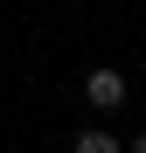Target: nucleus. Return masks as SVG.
Returning a JSON list of instances; mask_svg holds the SVG:
<instances>
[{"instance_id":"f257e3e1","label":"nucleus","mask_w":146,"mask_h":153,"mask_svg":"<svg viewBox=\"0 0 146 153\" xmlns=\"http://www.w3.org/2000/svg\"><path fill=\"white\" fill-rule=\"evenodd\" d=\"M84 97H90V111H118L125 105V76L118 70H90L84 76Z\"/></svg>"},{"instance_id":"f03ea898","label":"nucleus","mask_w":146,"mask_h":153,"mask_svg":"<svg viewBox=\"0 0 146 153\" xmlns=\"http://www.w3.org/2000/svg\"><path fill=\"white\" fill-rule=\"evenodd\" d=\"M77 153H125V146H118V132L90 125V132H77Z\"/></svg>"},{"instance_id":"7ed1b4c3","label":"nucleus","mask_w":146,"mask_h":153,"mask_svg":"<svg viewBox=\"0 0 146 153\" xmlns=\"http://www.w3.org/2000/svg\"><path fill=\"white\" fill-rule=\"evenodd\" d=\"M132 153H146V132H139V139H132Z\"/></svg>"}]
</instances>
